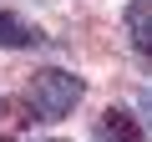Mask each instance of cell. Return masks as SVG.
Returning a JSON list of instances; mask_svg holds the SVG:
<instances>
[{
    "label": "cell",
    "mask_w": 152,
    "mask_h": 142,
    "mask_svg": "<svg viewBox=\"0 0 152 142\" xmlns=\"http://www.w3.org/2000/svg\"><path fill=\"white\" fill-rule=\"evenodd\" d=\"M81 97H86V81L71 76V71H61V66L36 71L31 86H26V107H31L36 122H61V117H71Z\"/></svg>",
    "instance_id": "cell-1"
},
{
    "label": "cell",
    "mask_w": 152,
    "mask_h": 142,
    "mask_svg": "<svg viewBox=\"0 0 152 142\" xmlns=\"http://www.w3.org/2000/svg\"><path fill=\"white\" fill-rule=\"evenodd\" d=\"M91 142H147V132H142V122H137L127 107H107V112L96 117Z\"/></svg>",
    "instance_id": "cell-2"
},
{
    "label": "cell",
    "mask_w": 152,
    "mask_h": 142,
    "mask_svg": "<svg viewBox=\"0 0 152 142\" xmlns=\"http://www.w3.org/2000/svg\"><path fill=\"white\" fill-rule=\"evenodd\" d=\"M26 46H41V26L15 15L10 5H0V51H26Z\"/></svg>",
    "instance_id": "cell-3"
},
{
    "label": "cell",
    "mask_w": 152,
    "mask_h": 142,
    "mask_svg": "<svg viewBox=\"0 0 152 142\" xmlns=\"http://www.w3.org/2000/svg\"><path fill=\"white\" fill-rule=\"evenodd\" d=\"M122 26H127V41L142 56H152V0H132L127 15H122Z\"/></svg>",
    "instance_id": "cell-4"
},
{
    "label": "cell",
    "mask_w": 152,
    "mask_h": 142,
    "mask_svg": "<svg viewBox=\"0 0 152 142\" xmlns=\"http://www.w3.org/2000/svg\"><path fill=\"white\" fill-rule=\"evenodd\" d=\"M137 112H142V117H147V127H152V91H142V97H137Z\"/></svg>",
    "instance_id": "cell-5"
}]
</instances>
